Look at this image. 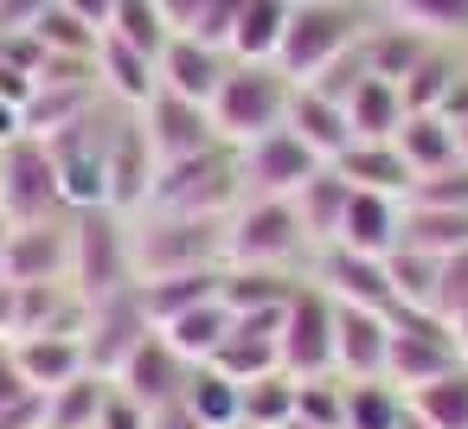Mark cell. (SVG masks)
<instances>
[{
    "label": "cell",
    "instance_id": "6da1fadb",
    "mask_svg": "<svg viewBox=\"0 0 468 429\" xmlns=\"http://www.w3.org/2000/svg\"><path fill=\"white\" fill-rule=\"evenodd\" d=\"M135 282H167L193 269H225V218H180V212H135L129 218Z\"/></svg>",
    "mask_w": 468,
    "mask_h": 429
},
{
    "label": "cell",
    "instance_id": "7a4b0ae2",
    "mask_svg": "<svg viewBox=\"0 0 468 429\" xmlns=\"http://www.w3.org/2000/svg\"><path fill=\"white\" fill-rule=\"evenodd\" d=\"M244 199V180H238V148H212V154H193V161H174V167H154V186H148V205L142 212H180V218H231Z\"/></svg>",
    "mask_w": 468,
    "mask_h": 429
},
{
    "label": "cell",
    "instance_id": "3957f363",
    "mask_svg": "<svg viewBox=\"0 0 468 429\" xmlns=\"http://www.w3.org/2000/svg\"><path fill=\"white\" fill-rule=\"evenodd\" d=\"M289 97L295 84L276 71V65H231V78L218 84L212 97V129L225 148H250L257 135L282 129L289 122Z\"/></svg>",
    "mask_w": 468,
    "mask_h": 429
},
{
    "label": "cell",
    "instance_id": "277c9868",
    "mask_svg": "<svg viewBox=\"0 0 468 429\" xmlns=\"http://www.w3.org/2000/svg\"><path fill=\"white\" fill-rule=\"evenodd\" d=\"M122 110L97 103L84 122H71L65 135L46 141L52 154V173H58V193H65V212H90V205H110V135H116Z\"/></svg>",
    "mask_w": 468,
    "mask_h": 429
},
{
    "label": "cell",
    "instance_id": "5b68a950",
    "mask_svg": "<svg viewBox=\"0 0 468 429\" xmlns=\"http://www.w3.org/2000/svg\"><path fill=\"white\" fill-rule=\"evenodd\" d=\"M71 288L84 301L135 288V250H129V218L110 205L71 212Z\"/></svg>",
    "mask_w": 468,
    "mask_h": 429
},
{
    "label": "cell",
    "instance_id": "8992f818",
    "mask_svg": "<svg viewBox=\"0 0 468 429\" xmlns=\"http://www.w3.org/2000/svg\"><path fill=\"white\" fill-rule=\"evenodd\" d=\"M359 7H346V0H302V7L289 14V33H282V52H276V71L289 84H314L340 52L359 46Z\"/></svg>",
    "mask_w": 468,
    "mask_h": 429
},
{
    "label": "cell",
    "instance_id": "52a82bcc",
    "mask_svg": "<svg viewBox=\"0 0 468 429\" xmlns=\"http://www.w3.org/2000/svg\"><path fill=\"white\" fill-rule=\"evenodd\" d=\"M302 250L308 237L295 199H238V212L225 218V269H289Z\"/></svg>",
    "mask_w": 468,
    "mask_h": 429
},
{
    "label": "cell",
    "instance_id": "ba28073f",
    "mask_svg": "<svg viewBox=\"0 0 468 429\" xmlns=\"http://www.w3.org/2000/svg\"><path fill=\"white\" fill-rule=\"evenodd\" d=\"M276 352H282L289 378H334V295L314 276H295V288L282 301Z\"/></svg>",
    "mask_w": 468,
    "mask_h": 429
},
{
    "label": "cell",
    "instance_id": "9c48e42d",
    "mask_svg": "<svg viewBox=\"0 0 468 429\" xmlns=\"http://www.w3.org/2000/svg\"><path fill=\"white\" fill-rule=\"evenodd\" d=\"M455 365H462V346L436 314H391V346H385V384L391 391L410 397V391L449 378Z\"/></svg>",
    "mask_w": 468,
    "mask_h": 429
},
{
    "label": "cell",
    "instance_id": "30bf717a",
    "mask_svg": "<svg viewBox=\"0 0 468 429\" xmlns=\"http://www.w3.org/2000/svg\"><path fill=\"white\" fill-rule=\"evenodd\" d=\"M0 218H7V225L71 218L65 212V193H58V173H52V154L33 135H20V141L0 148Z\"/></svg>",
    "mask_w": 468,
    "mask_h": 429
},
{
    "label": "cell",
    "instance_id": "8fae6325",
    "mask_svg": "<svg viewBox=\"0 0 468 429\" xmlns=\"http://www.w3.org/2000/svg\"><path fill=\"white\" fill-rule=\"evenodd\" d=\"M135 122H142V135H148L154 167H174V161H193V154L225 148L218 129H212V110H206V103H186V97H174V90H154V97L135 110Z\"/></svg>",
    "mask_w": 468,
    "mask_h": 429
},
{
    "label": "cell",
    "instance_id": "7c38bea8",
    "mask_svg": "<svg viewBox=\"0 0 468 429\" xmlns=\"http://www.w3.org/2000/svg\"><path fill=\"white\" fill-rule=\"evenodd\" d=\"M327 161L314 148H302L289 129H270L257 135L250 148H238V180H244V199H295L302 180H314Z\"/></svg>",
    "mask_w": 468,
    "mask_h": 429
},
{
    "label": "cell",
    "instance_id": "4fadbf2b",
    "mask_svg": "<svg viewBox=\"0 0 468 429\" xmlns=\"http://www.w3.org/2000/svg\"><path fill=\"white\" fill-rule=\"evenodd\" d=\"M148 333H154V320H148V308H142L135 288L90 301V333H84V359H90V371H97V378H116L122 359H129Z\"/></svg>",
    "mask_w": 468,
    "mask_h": 429
},
{
    "label": "cell",
    "instance_id": "5bb4252c",
    "mask_svg": "<svg viewBox=\"0 0 468 429\" xmlns=\"http://www.w3.org/2000/svg\"><path fill=\"white\" fill-rule=\"evenodd\" d=\"M0 282H71V218L7 225V244H0Z\"/></svg>",
    "mask_w": 468,
    "mask_h": 429
},
{
    "label": "cell",
    "instance_id": "9a60e30c",
    "mask_svg": "<svg viewBox=\"0 0 468 429\" xmlns=\"http://www.w3.org/2000/svg\"><path fill=\"white\" fill-rule=\"evenodd\" d=\"M391 346V314L334 301V378L340 384H378Z\"/></svg>",
    "mask_w": 468,
    "mask_h": 429
},
{
    "label": "cell",
    "instance_id": "2e32d148",
    "mask_svg": "<svg viewBox=\"0 0 468 429\" xmlns=\"http://www.w3.org/2000/svg\"><path fill=\"white\" fill-rule=\"evenodd\" d=\"M186 378H193V365H186V359L167 346V333L154 327V333L122 359V371H116L110 384H116L122 397H135L142 410H167V403H180V397H186Z\"/></svg>",
    "mask_w": 468,
    "mask_h": 429
},
{
    "label": "cell",
    "instance_id": "e0dca14e",
    "mask_svg": "<svg viewBox=\"0 0 468 429\" xmlns=\"http://www.w3.org/2000/svg\"><path fill=\"white\" fill-rule=\"evenodd\" d=\"M314 282L346 301V308H378L391 314V276H385V256H359L346 244H321L314 250Z\"/></svg>",
    "mask_w": 468,
    "mask_h": 429
},
{
    "label": "cell",
    "instance_id": "ac0fdd59",
    "mask_svg": "<svg viewBox=\"0 0 468 429\" xmlns=\"http://www.w3.org/2000/svg\"><path fill=\"white\" fill-rule=\"evenodd\" d=\"M148 186H154V154H148V135H142L135 110H122V122L110 135V212L135 218L148 205Z\"/></svg>",
    "mask_w": 468,
    "mask_h": 429
},
{
    "label": "cell",
    "instance_id": "d6986e66",
    "mask_svg": "<svg viewBox=\"0 0 468 429\" xmlns=\"http://www.w3.org/2000/svg\"><path fill=\"white\" fill-rule=\"evenodd\" d=\"M225 78H231V52L199 46V39H167V52H161V90L212 110V97H218Z\"/></svg>",
    "mask_w": 468,
    "mask_h": 429
},
{
    "label": "cell",
    "instance_id": "ffe728a7",
    "mask_svg": "<svg viewBox=\"0 0 468 429\" xmlns=\"http://www.w3.org/2000/svg\"><path fill=\"white\" fill-rule=\"evenodd\" d=\"M398 231H404V199L353 186L334 244H346V250H359V256H391V250H398Z\"/></svg>",
    "mask_w": 468,
    "mask_h": 429
},
{
    "label": "cell",
    "instance_id": "44dd1931",
    "mask_svg": "<svg viewBox=\"0 0 468 429\" xmlns=\"http://www.w3.org/2000/svg\"><path fill=\"white\" fill-rule=\"evenodd\" d=\"M97 90L116 103V110H142L154 90H161V58L122 46V39H97Z\"/></svg>",
    "mask_w": 468,
    "mask_h": 429
},
{
    "label": "cell",
    "instance_id": "7402d4cb",
    "mask_svg": "<svg viewBox=\"0 0 468 429\" xmlns=\"http://www.w3.org/2000/svg\"><path fill=\"white\" fill-rule=\"evenodd\" d=\"M302 148H314L321 161H340L346 148H353V129H346V110L340 103H327L321 90H308V84H295V97H289V122H282Z\"/></svg>",
    "mask_w": 468,
    "mask_h": 429
},
{
    "label": "cell",
    "instance_id": "603a6c76",
    "mask_svg": "<svg viewBox=\"0 0 468 429\" xmlns=\"http://www.w3.org/2000/svg\"><path fill=\"white\" fill-rule=\"evenodd\" d=\"M14 365H20V378H27L33 391H58V384H71V378L90 371L84 340H65V333H33V340H20V346H14Z\"/></svg>",
    "mask_w": 468,
    "mask_h": 429
},
{
    "label": "cell",
    "instance_id": "cb8c5ba5",
    "mask_svg": "<svg viewBox=\"0 0 468 429\" xmlns=\"http://www.w3.org/2000/svg\"><path fill=\"white\" fill-rule=\"evenodd\" d=\"M97 84H39L33 90V103L20 110V129L33 135V141H52V135H65L71 122H84L90 110H97Z\"/></svg>",
    "mask_w": 468,
    "mask_h": 429
},
{
    "label": "cell",
    "instance_id": "d4e9b609",
    "mask_svg": "<svg viewBox=\"0 0 468 429\" xmlns=\"http://www.w3.org/2000/svg\"><path fill=\"white\" fill-rule=\"evenodd\" d=\"M346 186H366V193H391V199H404L410 193V167H404V154L391 148V141H353L340 161H327Z\"/></svg>",
    "mask_w": 468,
    "mask_h": 429
},
{
    "label": "cell",
    "instance_id": "484cf974",
    "mask_svg": "<svg viewBox=\"0 0 468 429\" xmlns=\"http://www.w3.org/2000/svg\"><path fill=\"white\" fill-rule=\"evenodd\" d=\"M289 0H250V7L238 14V33H231V65H276L282 52V33H289Z\"/></svg>",
    "mask_w": 468,
    "mask_h": 429
},
{
    "label": "cell",
    "instance_id": "4316f807",
    "mask_svg": "<svg viewBox=\"0 0 468 429\" xmlns=\"http://www.w3.org/2000/svg\"><path fill=\"white\" fill-rule=\"evenodd\" d=\"M359 52H366V71H372V78L404 84V78L430 58V39H423V33H410V26L378 20V26H366V33H359Z\"/></svg>",
    "mask_w": 468,
    "mask_h": 429
},
{
    "label": "cell",
    "instance_id": "83f0119b",
    "mask_svg": "<svg viewBox=\"0 0 468 429\" xmlns=\"http://www.w3.org/2000/svg\"><path fill=\"white\" fill-rule=\"evenodd\" d=\"M346 199H353V186H346L334 167H321L314 180H302V193H295V218H302L308 250H321V244L340 237V212H346Z\"/></svg>",
    "mask_w": 468,
    "mask_h": 429
},
{
    "label": "cell",
    "instance_id": "f1b7e54d",
    "mask_svg": "<svg viewBox=\"0 0 468 429\" xmlns=\"http://www.w3.org/2000/svg\"><path fill=\"white\" fill-rule=\"evenodd\" d=\"M455 84H462V58H455V46H430V58L398 84L404 116H442V103L455 97Z\"/></svg>",
    "mask_w": 468,
    "mask_h": 429
},
{
    "label": "cell",
    "instance_id": "f546056e",
    "mask_svg": "<svg viewBox=\"0 0 468 429\" xmlns=\"http://www.w3.org/2000/svg\"><path fill=\"white\" fill-rule=\"evenodd\" d=\"M391 148L404 154V167L423 180V173H442V167H455L462 154H455V129H449V116H404V129L391 135Z\"/></svg>",
    "mask_w": 468,
    "mask_h": 429
},
{
    "label": "cell",
    "instance_id": "4dcf8cb0",
    "mask_svg": "<svg viewBox=\"0 0 468 429\" xmlns=\"http://www.w3.org/2000/svg\"><path fill=\"white\" fill-rule=\"evenodd\" d=\"M385 276H391V314H430V308H436L442 256H423V250L398 244V250L385 256Z\"/></svg>",
    "mask_w": 468,
    "mask_h": 429
},
{
    "label": "cell",
    "instance_id": "1f68e13d",
    "mask_svg": "<svg viewBox=\"0 0 468 429\" xmlns=\"http://www.w3.org/2000/svg\"><path fill=\"white\" fill-rule=\"evenodd\" d=\"M161 333H167V346H174V352H180L186 365H206V359H212V352L225 346V333H231V308H225V301L212 295V301H199V308L174 314V320H167Z\"/></svg>",
    "mask_w": 468,
    "mask_h": 429
},
{
    "label": "cell",
    "instance_id": "d6a6232c",
    "mask_svg": "<svg viewBox=\"0 0 468 429\" xmlns=\"http://www.w3.org/2000/svg\"><path fill=\"white\" fill-rule=\"evenodd\" d=\"M398 244L423 250V256H462L468 250V212H449V205H410L404 199V231Z\"/></svg>",
    "mask_w": 468,
    "mask_h": 429
},
{
    "label": "cell",
    "instance_id": "836d02e7",
    "mask_svg": "<svg viewBox=\"0 0 468 429\" xmlns=\"http://www.w3.org/2000/svg\"><path fill=\"white\" fill-rule=\"evenodd\" d=\"M346 129H353V141H391V135L404 129V97H398V84L366 78V84L346 97Z\"/></svg>",
    "mask_w": 468,
    "mask_h": 429
},
{
    "label": "cell",
    "instance_id": "e575fe53",
    "mask_svg": "<svg viewBox=\"0 0 468 429\" xmlns=\"http://www.w3.org/2000/svg\"><path fill=\"white\" fill-rule=\"evenodd\" d=\"M391 26L423 33L430 46H455L468 39V0H378Z\"/></svg>",
    "mask_w": 468,
    "mask_h": 429
},
{
    "label": "cell",
    "instance_id": "d590c367",
    "mask_svg": "<svg viewBox=\"0 0 468 429\" xmlns=\"http://www.w3.org/2000/svg\"><path fill=\"white\" fill-rule=\"evenodd\" d=\"M289 288H295V276H289V269H225L218 301L244 320V314H276V308L289 301Z\"/></svg>",
    "mask_w": 468,
    "mask_h": 429
},
{
    "label": "cell",
    "instance_id": "8d00e7d4",
    "mask_svg": "<svg viewBox=\"0 0 468 429\" xmlns=\"http://www.w3.org/2000/svg\"><path fill=\"white\" fill-rule=\"evenodd\" d=\"M218 282H225V269H193V276H167V282H135V295H142L148 320H154V327H167L174 314H186V308L212 301V295H218Z\"/></svg>",
    "mask_w": 468,
    "mask_h": 429
},
{
    "label": "cell",
    "instance_id": "74e56055",
    "mask_svg": "<svg viewBox=\"0 0 468 429\" xmlns=\"http://www.w3.org/2000/svg\"><path fill=\"white\" fill-rule=\"evenodd\" d=\"M206 365H212V371H225L231 384H250V378H270V371H282V352H276V340H270V333H244V327L231 320L225 346H218Z\"/></svg>",
    "mask_w": 468,
    "mask_h": 429
},
{
    "label": "cell",
    "instance_id": "f35d334b",
    "mask_svg": "<svg viewBox=\"0 0 468 429\" xmlns=\"http://www.w3.org/2000/svg\"><path fill=\"white\" fill-rule=\"evenodd\" d=\"M186 416L199 423V429H231V423H244V403H238V384L225 378V371H212V365H193V378H186Z\"/></svg>",
    "mask_w": 468,
    "mask_h": 429
},
{
    "label": "cell",
    "instance_id": "ab89813d",
    "mask_svg": "<svg viewBox=\"0 0 468 429\" xmlns=\"http://www.w3.org/2000/svg\"><path fill=\"white\" fill-rule=\"evenodd\" d=\"M110 378H97V371H84V378H71V384H58V391H46V429H97V416H103V403H110Z\"/></svg>",
    "mask_w": 468,
    "mask_h": 429
},
{
    "label": "cell",
    "instance_id": "60d3db41",
    "mask_svg": "<svg viewBox=\"0 0 468 429\" xmlns=\"http://www.w3.org/2000/svg\"><path fill=\"white\" fill-rule=\"evenodd\" d=\"M404 403H410V416H423L430 429H468V359H462L449 378L410 391Z\"/></svg>",
    "mask_w": 468,
    "mask_h": 429
},
{
    "label": "cell",
    "instance_id": "b9f144b4",
    "mask_svg": "<svg viewBox=\"0 0 468 429\" xmlns=\"http://www.w3.org/2000/svg\"><path fill=\"white\" fill-rule=\"evenodd\" d=\"M33 39H39V52H52V58H97V26H84L71 7H58V0H52V7L39 14V26H33Z\"/></svg>",
    "mask_w": 468,
    "mask_h": 429
},
{
    "label": "cell",
    "instance_id": "7bdbcfd3",
    "mask_svg": "<svg viewBox=\"0 0 468 429\" xmlns=\"http://www.w3.org/2000/svg\"><path fill=\"white\" fill-rule=\"evenodd\" d=\"M238 403H244V423H257V429H282V423L295 416V378H289V371L250 378V384H238Z\"/></svg>",
    "mask_w": 468,
    "mask_h": 429
},
{
    "label": "cell",
    "instance_id": "ee69618b",
    "mask_svg": "<svg viewBox=\"0 0 468 429\" xmlns=\"http://www.w3.org/2000/svg\"><path fill=\"white\" fill-rule=\"evenodd\" d=\"M110 39H122V46H135V52L161 58L174 33H167V20H161V7H154V0H116V20H110Z\"/></svg>",
    "mask_w": 468,
    "mask_h": 429
},
{
    "label": "cell",
    "instance_id": "f6af8a7d",
    "mask_svg": "<svg viewBox=\"0 0 468 429\" xmlns=\"http://www.w3.org/2000/svg\"><path fill=\"white\" fill-rule=\"evenodd\" d=\"M404 423V391L378 384H346V429H398Z\"/></svg>",
    "mask_w": 468,
    "mask_h": 429
},
{
    "label": "cell",
    "instance_id": "bcb514c9",
    "mask_svg": "<svg viewBox=\"0 0 468 429\" xmlns=\"http://www.w3.org/2000/svg\"><path fill=\"white\" fill-rule=\"evenodd\" d=\"M410 205H449V212H468V161H455V167H442V173H423V180H410V193H404Z\"/></svg>",
    "mask_w": 468,
    "mask_h": 429
},
{
    "label": "cell",
    "instance_id": "7dc6e473",
    "mask_svg": "<svg viewBox=\"0 0 468 429\" xmlns=\"http://www.w3.org/2000/svg\"><path fill=\"white\" fill-rule=\"evenodd\" d=\"M366 78H372V71H366V52L353 46V52H340V58H334V65H327V71H321V78H314L308 90H321L327 103H340V110H346V97H353V90H359Z\"/></svg>",
    "mask_w": 468,
    "mask_h": 429
},
{
    "label": "cell",
    "instance_id": "c3c4849f",
    "mask_svg": "<svg viewBox=\"0 0 468 429\" xmlns=\"http://www.w3.org/2000/svg\"><path fill=\"white\" fill-rule=\"evenodd\" d=\"M154 7H161V20H167V33H174V39H193V33H199V20L212 14V0H154Z\"/></svg>",
    "mask_w": 468,
    "mask_h": 429
},
{
    "label": "cell",
    "instance_id": "681fc988",
    "mask_svg": "<svg viewBox=\"0 0 468 429\" xmlns=\"http://www.w3.org/2000/svg\"><path fill=\"white\" fill-rule=\"evenodd\" d=\"M0 429H46V391H27L14 403H0Z\"/></svg>",
    "mask_w": 468,
    "mask_h": 429
},
{
    "label": "cell",
    "instance_id": "f907efd6",
    "mask_svg": "<svg viewBox=\"0 0 468 429\" xmlns=\"http://www.w3.org/2000/svg\"><path fill=\"white\" fill-rule=\"evenodd\" d=\"M46 7H52V0H0V39H14V33H33Z\"/></svg>",
    "mask_w": 468,
    "mask_h": 429
},
{
    "label": "cell",
    "instance_id": "816d5d0a",
    "mask_svg": "<svg viewBox=\"0 0 468 429\" xmlns=\"http://www.w3.org/2000/svg\"><path fill=\"white\" fill-rule=\"evenodd\" d=\"M97 429H148V410H142L135 397H122V391H110V403H103V416H97Z\"/></svg>",
    "mask_w": 468,
    "mask_h": 429
},
{
    "label": "cell",
    "instance_id": "f5cc1de1",
    "mask_svg": "<svg viewBox=\"0 0 468 429\" xmlns=\"http://www.w3.org/2000/svg\"><path fill=\"white\" fill-rule=\"evenodd\" d=\"M58 7H71L84 26H97V33H110V20H116V0H58Z\"/></svg>",
    "mask_w": 468,
    "mask_h": 429
},
{
    "label": "cell",
    "instance_id": "db71d44e",
    "mask_svg": "<svg viewBox=\"0 0 468 429\" xmlns=\"http://www.w3.org/2000/svg\"><path fill=\"white\" fill-rule=\"evenodd\" d=\"M33 384L20 378V365H14V346H0V403H14V397H27Z\"/></svg>",
    "mask_w": 468,
    "mask_h": 429
},
{
    "label": "cell",
    "instance_id": "11a10c76",
    "mask_svg": "<svg viewBox=\"0 0 468 429\" xmlns=\"http://www.w3.org/2000/svg\"><path fill=\"white\" fill-rule=\"evenodd\" d=\"M148 429H199L186 416V403H167V410H148Z\"/></svg>",
    "mask_w": 468,
    "mask_h": 429
},
{
    "label": "cell",
    "instance_id": "9f6ffc18",
    "mask_svg": "<svg viewBox=\"0 0 468 429\" xmlns=\"http://www.w3.org/2000/svg\"><path fill=\"white\" fill-rule=\"evenodd\" d=\"M27 129H20V110L14 103H0V148H7V141H20Z\"/></svg>",
    "mask_w": 468,
    "mask_h": 429
},
{
    "label": "cell",
    "instance_id": "6f0895ef",
    "mask_svg": "<svg viewBox=\"0 0 468 429\" xmlns=\"http://www.w3.org/2000/svg\"><path fill=\"white\" fill-rule=\"evenodd\" d=\"M449 129H455V154H462V161H468V116H455V122H449Z\"/></svg>",
    "mask_w": 468,
    "mask_h": 429
},
{
    "label": "cell",
    "instance_id": "680465c9",
    "mask_svg": "<svg viewBox=\"0 0 468 429\" xmlns=\"http://www.w3.org/2000/svg\"><path fill=\"white\" fill-rule=\"evenodd\" d=\"M398 429H430V423H423V416H410V403H404V423H398Z\"/></svg>",
    "mask_w": 468,
    "mask_h": 429
},
{
    "label": "cell",
    "instance_id": "91938a15",
    "mask_svg": "<svg viewBox=\"0 0 468 429\" xmlns=\"http://www.w3.org/2000/svg\"><path fill=\"white\" fill-rule=\"evenodd\" d=\"M282 429H314V423H302V416H289V423H282Z\"/></svg>",
    "mask_w": 468,
    "mask_h": 429
},
{
    "label": "cell",
    "instance_id": "94428289",
    "mask_svg": "<svg viewBox=\"0 0 468 429\" xmlns=\"http://www.w3.org/2000/svg\"><path fill=\"white\" fill-rule=\"evenodd\" d=\"M231 429H257V423H231Z\"/></svg>",
    "mask_w": 468,
    "mask_h": 429
},
{
    "label": "cell",
    "instance_id": "6125c7cd",
    "mask_svg": "<svg viewBox=\"0 0 468 429\" xmlns=\"http://www.w3.org/2000/svg\"><path fill=\"white\" fill-rule=\"evenodd\" d=\"M346 7H366V0H346Z\"/></svg>",
    "mask_w": 468,
    "mask_h": 429
},
{
    "label": "cell",
    "instance_id": "be15d7a7",
    "mask_svg": "<svg viewBox=\"0 0 468 429\" xmlns=\"http://www.w3.org/2000/svg\"><path fill=\"white\" fill-rule=\"evenodd\" d=\"M289 7H302V0H289Z\"/></svg>",
    "mask_w": 468,
    "mask_h": 429
},
{
    "label": "cell",
    "instance_id": "e7e4bbea",
    "mask_svg": "<svg viewBox=\"0 0 468 429\" xmlns=\"http://www.w3.org/2000/svg\"><path fill=\"white\" fill-rule=\"evenodd\" d=\"M462 359H468V352H462Z\"/></svg>",
    "mask_w": 468,
    "mask_h": 429
}]
</instances>
